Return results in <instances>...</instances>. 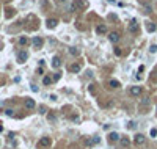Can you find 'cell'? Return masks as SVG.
Returning <instances> with one entry per match:
<instances>
[{
	"mask_svg": "<svg viewBox=\"0 0 157 149\" xmlns=\"http://www.w3.org/2000/svg\"><path fill=\"white\" fill-rule=\"evenodd\" d=\"M108 39H110V42L116 44V42L119 41V33H116V32H112V33L108 35Z\"/></svg>",
	"mask_w": 157,
	"mask_h": 149,
	"instance_id": "obj_8",
	"label": "cell"
},
{
	"mask_svg": "<svg viewBox=\"0 0 157 149\" xmlns=\"http://www.w3.org/2000/svg\"><path fill=\"white\" fill-rule=\"evenodd\" d=\"M2 130H3V127H2V126H0V132H2Z\"/></svg>",
	"mask_w": 157,
	"mask_h": 149,
	"instance_id": "obj_35",
	"label": "cell"
},
{
	"mask_svg": "<svg viewBox=\"0 0 157 149\" xmlns=\"http://www.w3.org/2000/svg\"><path fill=\"white\" fill-rule=\"evenodd\" d=\"M5 115H6V116H13V115H14V111H13L11 108H6V110H5Z\"/></svg>",
	"mask_w": 157,
	"mask_h": 149,
	"instance_id": "obj_26",
	"label": "cell"
},
{
	"mask_svg": "<svg viewBox=\"0 0 157 149\" xmlns=\"http://www.w3.org/2000/svg\"><path fill=\"white\" fill-rule=\"evenodd\" d=\"M27 58H28V52L27 50H21L19 53H17V63H25L27 61Z\"/></svg>",
	"mask_w": 157,
	"mask_h": 149,
	"instance_id": "obj_2",
	"label": "cell"
},
{
	"mask_svg": "<svg viewBox=\"0 0 157 149\" xmlns=\"http://www.w3.org/2000/svg\"><path fill=\"white\" fill-rule=\"evenodd\" d=\"M129 32H131V33H137V32H138V24H137V21H131V22H129Z\"/></svg>",
	"mask_w": 157,
	"mask_h": 149,
	"instance_id": "obj_9",
	"label": "cell"
},
{
	"mask_svg": "<svg viewBox=\"0 0 157 149\" xmlns=\"http://www.w3.org/2000/svg\"><path fill=\"white\" fill-rule=\"evenodd\" d=\"M60 66H61V58L55 55V57L52 58V68H53V69H58Z\"/></svg>",
	"mask_w": 157,
	"mask_h": 149,
	"instance_id": "obj_7",
	"label": "cell"
},
{
	"mask_svg": "<svg viewBox=\"0 0 157 149\" xmlns=\"http://www.w3.org/2000/svg\"><path fill=\"white\" fill-rule=\"evenodd\" d=\"M49 99H50V100H57V99H58V96H57V94H50V96H49Z\"/></svg>",
	"mask_w": 157,
	"mask_h": 149,
	"instance_id": "obj_28",
	"label": "cell"
},
{
	"mask_svg": "<svg viewBox=\"0 0 157 149\" xmlns=\"http://www.w3.org/2000/svg\"><path fill=\"white\" fill-rule=\"evenodd\" d=\"M32 91H33V93H38L39 90H38V86H36V85H32Z\"/></svg>",
	"mask_w": 157,
	"mask_h": 149,
	"instance_id": "obj_29",
	"label": "cell"
},
{
	"mask_svg": "<svg viewBox=\"0 0 157 149\" xmlns=\"http://www.w3.org/2000/svg\"><path fill=\"white\" fill-rule=\"evenodd\" d=\"M42 38H39V36H35V38H33V46H35V47L36 49H39L41 47V46H42Z\"/></svg>",
	"mask_w": 157,
	"mask_h": 149,
	"instance_id": "obj_11",
	"label": "cell"
},
{
	"mask_svg": "<svg viewBox=\"0 0 157 149\" xmlns=\"http://www.w3.org/2000/svg\"><path fill=\"white\" fill-rule=\"evenodd\" d=\"M69 53L74 55V57H79V55H80V50H79L77 47H69Z\"/></svg>",
	"mask_w": 157,
	"mask_h": 149,
	"instance_id": "obj_16",
	"label": "cell"
},
{
	"mask_svg": "<svg viewBox=\"0 0 157 149\" xmlns=\"http://www.w3.org/2000/svg\"><path fill=\"white\" fill-rule=\"evenodd\" d=\"M149 135H151L152 138H155V137H157V129H155V127H152V129L149 130Z\"/></svg>",
	"mask_w": 157,
	"mask_h": 149,
	"instance_id": "obj_22",
	"label": "cell"
},
{
	"mask_svg": "<svg viewBox=\"0 0 157 149\" xmlns=\"http://www.w3.org/2000/svg\"><path fill=\"white\" fill-rule=\"evenodd\" d=\"M39 113H42V115L46 113V107H44V105H41V107H39Z\"/></svg>",
	"mask_w": 157,
	"mask_h": 149,
	"instance_id": "obj_30",
	"label": "cell"
},
{
	"mask_svg": "<svg viewBox=\"0 0 157 149\" xmlns=\"http://www.w3.org/2000/svg\"><path fill=\"white\" fill-rule=\"evenodd\" d=\"M52 144V140H50V137H41V140H39V141H38V146L39 147H49Z\"/></svg>",
	"mask_w": 157,
	"mask_h": 149,
	"instance_id": "obj_1",
	"label": "cell"
},
{
	"mask_svg": "<svg viewBox=\"0 0 157 149\" xmlns=\"http://www.w3.org/2000/svg\"><path fill=\"white\" fill-rule=\"evenodd\" d=\"M134 141H135V144L141 146V144H145V143H146V137H145L143 133H137V135H135V138H134Z\"/></svg>",
	"mask_w": 157,
	"mask_h": 149,
	"instance_id": "obj_4",
	"label": "cell"
},
{
	"mask_svg": "<svg viewBox=\"0 0 157 149\" xmlns=\"http://www.w3.org/2000/svg\"><path fill=\"white\" fill-rule=\"evenodd\" d=\"M108 85H110V88H119V86H121V83H119L118 80H115V79H112V80L108 82Z\"/></svg>",
	"mask_w": 157,
	"mask_h": 149,
	"instance_id": "obj_15",
	"label": "cell"
},
{
	"mask_svg": "<svg viewBox=\"0 0 157 149\" xmlns=\"http://www.w3.org/2000/svg\"><path fill=\"white\" fill-rule=\"evenodd\" d=\"M119 140H121V135H119L118 132H110L108 133V141L110 143H118Z\"/></svg>",
	"mask_w": 157,
	"mask_h": 149,
	"instance_id": "obj_3",
	"label": "cell"
},
{
	"mask_svg": "<svg viewBox=\"0 0 157 149\" xmlns=\"http://www.w3.org/2000/svg\"><path fill=\"white\" fill-rule=\"evenodd\" d=\"M71 119L74 121V123H80V116H79V115H72Z\"/></svg>",
	"mask_w": 157,
	"mask_h": 149,
	"instance_id": "obj_24",
	"label": "cell"
},
{
	"mask_svg": "<svg viewBox=\"0 0 157 149\" xmlns=\"http://www.w3.org/2000/svg\"><path fill=\"white\" fill-rule=\"evenodd\" d=\"M157 52V44H151V47H149V53H155Z\"/></svg>",
	"mask_w": 157,
	"mask_h": 149,
	"instance_id": "obj_23",
	"label": "cell"
},
{
	"mask_svg": "<svg viewBox=\"0 0 157 149\" xmlns=\"http://www.w3.org/2000/svg\"><path fill=\"white\" fill-rule=\"evenodd\" d=\"M60 77H61V74H57V76H55L52 80H53V82H57V80H60Z\"/></svg>",
	"mask_w": 157,
	"mask_h": 149,
	"instance_id": "obj_31",
	"label": "cell"
},
{
	"mask_svg": "<svg viewBox=\"0 0 157 149\" xmlns=\"http://www.w3.org/2000/svg\"><path fill=\"white\" fill-rule=\"evenodd\" d=\"M146 28H148V32H155V24L148 22V24H146Z\"/></svg>",
	"mask_w": 157,
	"mask_h": 149,
	"instance_id": "obj_19",
	"label": "cell"
},
{
	"mask_svg": "<svg viewBox=\"0 0 157 149\" xmlns=\"http://www.w3.org/2000/svg\"><path fill=\"white\" fill-rule=\"evenodd\" d=\"M69 71L74 72V74H79L82 71V66H80V63H72L71 66H69Z\"/></svg>",
	"mask_w": 157,
	"mask_h": 149,
	"instance_id": "obj_6",
	"label": "cell"
},
{
	"mask_svg": "<svg viewBox=\"0 0 157 149\" xmlns=\"http://www.w3.org/2000/svg\"><path fill=\"white\" fill-rule=\"evenodd\" d=\"M77 6H79V2H72L71 6H69V11H76L77 10Z\"/></svg>",
	"mask_w": 157,
	"mask_h": 149,
	"instance_id": "obj_21",
	"label": "cell"
},
{
	"mask_svg": "<svg viewBox=\"0 0 157 149\" xmlns=\"http://www.w3.org/2000/svg\"><path fill=\"white\" fill-rule=\"evenodd\" d=\"M57 2H58V3H64V2H66V0H57Z\"/></svg>",
	"mask_w": 157,
	"mask_h": 149,
	"instance_id": "obj_34",
	"label": "cell"
},
{
	"mask_svg": "<svg viewBox=\"0 0 157 149\" xmlns=\"http://www.w3.org/2000/svg\"><path fill=\"white\" fill-rule=\"evenodd\" d=\"M129 94L131 96H140L141 94V86H131L129 88Z\"/></svg>",
	"mask_w": 157,
	"mask_h": 149,
	"instance_id": "obj_5",
	"label": "cell"
},
{
	"mask_svg": "<svg viewBox=\"0 0 157 149\" xmlns=\"http://www.w3.org/2000/svg\"><path fill=\"white\" fill-rule=\"evenodd\" d=\"M113 52H115L116 57H121V53H123V52H121V49H118V47H115V50H113Z\"/></svg>",
	"mask_w": 157,
	"mask_h": 149,
	"instance_id": "obj_27",
	"label": "cell"
},
{
	"mask_svg": "<svg viewBox=\"0 0 157 149\" xmlns=\"http://www.w3.org/2000/svg\"><path fill=\"white\" fill-rule=\"evenodd\" d=\"M35 105H36V104H35V100H33L32 97H27V99H25V108L33 110V108H35Z\"/></svg>",
	"mask_w": 157,
	"mask_h": 149,
	"instance_id": "obj_10",
	"label": "cell"
},
{
	"mask_svg": "<svg viewBox=\"0 0 157 149\" xmlns=\"http://www.w3.org/2000/svg\"><path fill=\"white\" fill-rule=\"evenodd\" d=\"M27 42H28V39H27V38H24V36H22V38H19V44H21V46H25Z\"/></svg>",
	"mask_w": 157,
	"mask_h": 149,
	"instance_id": "obj_25",
	"label": "cell"
},
{
	"mask_svg": "<svg viewBox=\"0 0 157 149\" xmlns=\"http://www.w3.org/2000/svg\"><path fill=\"white\" fill-rule=\"evenodd\" d=\"M69 149H79V147H77V146H74V144H72V146H69Z\"/></svg>",
	"mask_w": 157,
	"mask_h": 149,
	"instance_id": "obj_33",
	"label": "cell"
},
{
	"mask_svg": "<svg viewBox=\"0 0 157 149\" xmlns=\"http://www.w3.org/2000/svg\"><path fill=\"white\" fill-rule=\"evenodd\" d=\"M46 24H47V28H55V27L58 25V21L57 19H47Z\"/></svg>",
	"mask_w": 157,
	"mask_h": 149,
	"instance_id": "obj_13",
	"label": "cell"
},
{
	"mask_svg": "<svg viewBox=\"0 0 157 149\" xmlns=\"http://www.w3.org/2000/svg\"><path fill=\"white\" fill-rule=\"evenodd\" d=\"M96 33H97V35L107 33V27H105V25H97V27H96Z\"/></svg>",
	"mask_w": 157,
	"mask_h": 149,
	"instance_id": "obj_14",
	"label": "cell"
},
{
	"mask_svg": "<svg viewBox=\"0 0 157 149\" xmlns=\"http://www.w3.org/2000/svg\"><path fill=\"white\" fill-rule=\"evenodd\" d=\"M119 143H121V146H123V147H129V146H131V140H129L127 137H121Z\"/></svg>",
	"mask_w": 157,
	"mask_h": 149,
	"instance_id": "obj_12",
	"label": "cell"
},
{
	"mask_svg": "<svg viewBox=\"0 0 157 149\" xmlns=\"http://www.w3.org/2000/svg\"><path fill=\"white\" fill-rule=\"evenodd\" d=\"M141 5H143V8H145V13H146V14H149V13L152 11V8H151L149 3H141Z\"/></svg>",
	"mask_w": 157,
	"mask_h": 149,
	"instance_id": "obj_18",
	"label": "cell"
},
{
	"mask_svg": "<svg viewBox=\"0 0 157 149\" xmlns=\"http://www.w3.org/2000/svg\"><path fill=\"white\" fill-rule=\"evenodd\" d=\"M143 71H145V66H143V64H141V66L138 68V72H143Z\"/></svg>",
	"mask_w": 157,
	"mask_h": 149,
	"instance_id": "obj_32",
	"label": "cell"
},
{
	"mask_svg": "<svg viewBox=\"0 0 157 149\" xmlns=\"http://www.w3.org/2000/svg\"><path fill=\"white\" fill-rule=\"evenodd\" d=\"M52 82H53V80H52V79H50L49 76H44V77H42V83H44L46 86H49V85H50Z\"/></svg>",
	"mask_w": 157,
	"mask_h": 149,
	"instance_id": "obj_17",
	"label": "cell"
},
{
	"mask_svg": "<svg viewBox=\"0 0 157 149\" xmlns=\"http://www.w3.org/2000/svg\"><path fill=\"white\" fill-rule=\"evenodd\" d=\"M127 129H131V130H134L135 127H137V124H135V121H129V123H127V126H126Z\"/></svg>",
	"mask_w": 157,
	"mask_h": 149,
	"instance_id": "obj_20",
	"label": "cell"
}]
</instances>
